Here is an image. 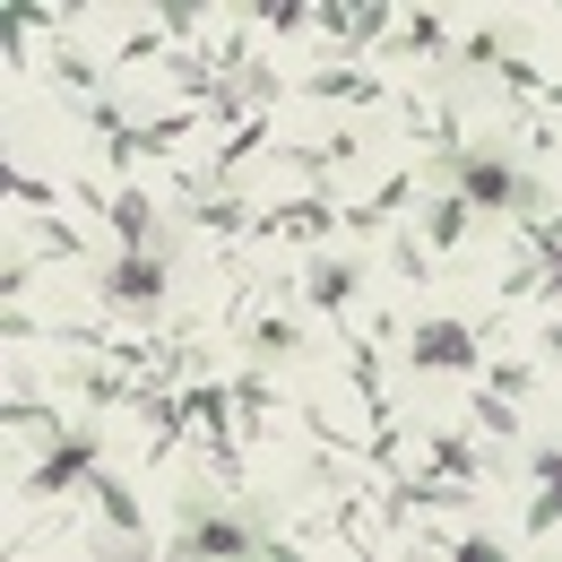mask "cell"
I'll return each mask as SVG.
<instances>
[{"label":"cell","mask_w":562,"mask_h":562,"mask_svg":"<svg viewBox=\"0 0 562 562\" xmlns=\"http://www.w3.org/2000/svg\"><path fill=\"white\" fill-rule=\"evenodd\" d=\"M432 173H441V191H459L468 209H510V216H546V182H537V173H519L510 156H476V147H459V156H441Z\"/></svg>","instance_id":"6da1fadb"},{"label":"cell","mask_w":562,"mask_h":562,"mask_svg":"<svg viewBox=\"0 0 562 562\" xmlns=\"http://www.w3.org/2000/svg\"><path fill=\"white\" fill-rule=\"evenodd\" d=\"M269 546V528L260 519H243V510H182V528H173V554H260Z\"/></svg>","instance_id":"7a4b0ae2"},{"label":"cell","mask_w":562,"mask_h":562,"mask_svg":"<svg viewBox=\"0 0 562 562\" xmlns=\"http://www.w3.org/2000/svg\"><path fill=\"white\" fill-rule=\"evenodd\" d=\"M95 294H104V312H122V321H156V312H165V260H156V251H122Z\"/></svg>","instance_id":"3957f363"},{"label":"cell","mask_w":562,"mask_h":562,"mask_svg":"<svg viewBox=\"0 0 562 562\" xmlns=\"http://www.w3.org/2000/svg\"><path fill=\"white\" fill-rule=\"evenodd\" d=\"M260 234H278V243H329L338 225H347V209L338 200H321V191H294V200H278L269 216H251Z\"/></svg>","instance_id":"277c9868"},{"label":"cell","mask_w":562,"mask_h":562,"mask_svg":"<svg viewBox=\"0 0 562 562\" xmlns=\"http://www.w3.org/2000/svg\"><path fill=\"white\" fill-rule=\"evenodd\" d=\"M407 363L416 372H468L476 363V329L468 321H416L407 329Z\"/></svg>","instance_id":"5b68a950"},{"label":"cell","mask_w":562,"mask_h":562,"mask_svg":"<svg viewBox=\"0 0 562 562\" xmlns=\"http://www.w3.org/2000/svg\"><path fill=\"white\" fill-rule=\"evenodd\" d=\"M95 432H61V441H44V459L26 468V493H61V485H78V476H95Z\"/></svg>","instance_id":"8992f818"},{"label":"cell","mask_w":562,"mask_h":562,"mask_svg":"<svg viewBox=\"0 0 562 562\" xmlns=\"http://www.w3.org/2000/svg\"><path fill=\"white\" fill-rule=\"evenodd\" d=\"M182 225H200V234L225 243V234H243V225H251V209H243L225 182H191V191H182Z\"/></svg>","instance_id":"52a82bcc"},{"label":"cell","mask_w":562,"mask_h":562,"mask_svg":"<svg viewBox=\"0 0 562 562\" xmlns=\"http://www.w3.org/2000/svg\"><path fill=\"white\" fill-rule=\"evenodd\" d=\"M355 156H363V139H355V131H329V139H312V147H285V165H294V173H312V182L347 173Z\"/></svg>","instance_id":"ba28073f"},{"label":"cell","mask_w":562,"mask_h":562,"mask_svg":"<svg viewBox=\"0 0 562 562\" xmlns=\"http://www.w3.org/2000/svg\"><path fill=\"white\" fill-rule=\"evenodd\" d=\"M355 285H363V269H355V260H312V269H303V294H312V312H347Z\"/></svg>","instance_id":"9c48e42d"},{"label":"cell","mask_w":562,"mask_h":562,"mask_svg":"<svg viewBox=\"0 0 562 562\" xmlns=\"http://www.w3.org/2000/svg\"><path fill=\"white\" fill-rule=\"evenodd\" d=\"M70 390L87 398V407H122V398H131L139 381H131V372H122V363L104 355V363H70Z\"/></svg>","instance_id":"30bf717a"},{"label":"cell","mask_w":562,"mask_h":562,"mask_svg":"<svg viewBox=\"0 0 562 562\" xmlns=\"http://www.w3.org/2000/svg\"><path fill=\"white\" fill-rule=\"evenodd\" d=\"M468 200H459V191H432V209H424V251H459V243H468Z\"/></svg>","instance_id":"8fae6325"},{"label":"cell","mask_w":562,"mask_h":562,"mask_svg":"<svg viewBox=\"0 0 562 562\" xmlns=\"http://www.w3.org/2000/svg\"><path fill=\"white\" fill-rule=\"evenodd\" d=\"M53 87H61V104H78V113L104 95V78H95V61H87L78 44H61V53H53Z\"/></svg>","instance_id":"7c38bea8"},{"label":"cell","mask_w":562,"mask_h":562,"mask_svg":"<svg viewBox=\"0 0 562 562\" xmlns=\"http://www.w3.org/2000/svg\"><path fill=\"white\" fill-rule=\"evenodd\" d=\"M243 347L260 355V363H294V355H303V329H294L285 312H260V321L243 329Z\"/></svg>","instance_id":"4fadbf2b"},{"label":"cell","mask_w":562,"mask_h":562,"mask_svg":"<svg viewBox=\"0 0 562 562\" xmlns=\"http://www.w3.org/2000/svg\"><path fill=\"white\" fill-rule=\"evenodd\" d=\"M156 225H165V216L147 209L139 191H113V234H122V251H156Z\"/></svg>","instance_id":"5bb4252c"},{"label":"cell","mask_w":562,"mask_h":562,"mask_svg":"<svg viewBox=\"0 0 562 562\" xmlns=\"http://www.w3.org/2000/svg\"><path fill=\"white\" fill-rule=\"evenodd\" d=\"M424 459H432V476H450V485H485V476H476V450H468L459 432H424Z\"/></svg>","instance_id":"9a60e30c"},{"label":"cell","mask_w":562,"mask_h":562,"mask_svg":"<svg viewBox=\"0 0 562 562\" xmlns=\"http://www.w3.org/2000/svg\"><path fill=\"white\" fill-rule=\"evenodd\" d=\"M303 95H321V104H372L381 78H363V70H312V78H303Z\"/></svg>","instance_id":"2e32d148"},{"label":"cell","mask_w":562,"mask_h":562,"mask_svg":"<svg viewBox=\"0 0 562 562\" xmlns=\"http://www.w3.org/2000/svg\"><path fill=\"white\" fill-rule=\"evenodd\" d=\"M87 493H95V510H104V519H113L122 537H139V528H147V519H139V502L122 493V476H104V468H95V476H87Z\"/></svg>","instance_id":"e0dca14e"},{"label":"cell","mask_w":562,"mask_h":562,"mask_svg":"<svg viewBox=\"0 0 562 562\" xmlns=\"http://www.w3.org/2000/svg\"><path fill=\"white\" fill-rule=\"evenodd\" d=\"M225 390H234V416H243V424H260V416H269V372H260V363H251V372H234Z\"/></svg>","instance_id":"ac0fdd59"},{"label":"cell","mask_w":562,"mask_h":562,"mask_svg":"<svg viewBox=\"0 0 562 562\" xmlns=\"http://www.w3.org/2000/svg\"><path fill=\"white\" fill-rule=\"evenodd\" d=\"M476 424L493 432V450H510V441H519V416H510V398H493V390H476Z\"/></svg>","instance_id":"d6986e66"},{"label":"cell","mask_w":562,"mask_h":562,"mask_svg":"<svg viewBox=\"0 0 562 562\" xmlns=\"http://www.w3.org/2000/svg\"><path fill=\"white\" fill-rule=\"evenodd\" d=\"M398 35H407V53H424V61H432V53H450V26H441L432 9H416V18L398 26Z\"/></svg>","instance_id":"ffe728a7"},{"label":"cell","mask_w":562,"mask_h":562,"mask_svg":"<svg viewBox=\"0 0 562 562\" xmlns=\"http://www.w3.org/2000/svg\"><path fill=\"white\" fill-rule=\"evenodd\" d=\"M35 251H44V260H78V234L61 216H35Z\"/></svg>","instance_id":"44dd1931"},{"label":"cell","mask_w":562,"mask_h":562,"mask_svg":"<svg viewBox=\"0 0 562 562\" xmlns=\"http://www.w3.org/2000/svg\"><path fill=\"white\" fill-rule=\"evenodd\" d=\"M260 26H269V35H294V26H312V0H260Z\"/></svg>","instance_id":"7402d4cb"},{"label":"cell","mask_w":562,"mask_h":562,"mask_svg":"<svg viewBox=\"0 0 562 562\" xmlns=\"http://www.w3.org/2000/svg\"><path fill=\"white\" fill-rule=\"evenodd\" d=\"M347 372H355V390H363V398H381V355L363 347V338H347Z\"/></svg>","instance_id":"603a6c76"},{"label":"cell","mask_w":562,"mask_h":562,"mask_svg":"<svg viewBox=\"0 0 562 562\" xmlns=\"http://www.w3.org/2000/svg\"><path fill=\"white\" fill-rule=\"evenodd\" d=\"M424 260H432L424 234H398V243H390V269H398V278H424Z\"/></svg>","instance_id":"cb8c5ba5"},{"label":"cell","mask_w":562,"mask_h":562,"mask_svg":"<svg viewBox=\"0 0 562 562\" xmlns=\"http://www.w3.org/2000/svg\"><path fill=\"white\" fill-rule=\"evenodd\" d=\"M200 35V9L191 0H165V44H191Z\"/></svg>","instance_id":"d4e9b609"},{"label":"cell","mask_w":562,"mask_h":562,"mask_svg":"<svg viewBox=\"0 0 562 562\" xmlns=\"http://www.w3.org/2000/svg\"><path fill=\"white\" fill-rule=\"evenodd\" d=\"M485 390H493V398H519V390H528V363H493Z\"/></svg>","instance_id":"484cf974"},{"label":"cell","mask_w":562,"mask_h":562,"mask_svg":"<svg viewBox=\"0 0 562 562\" xmlns=\"http://www.w3.org/2000/svg\"><path fill=\"white\" fill-rule=\"evenodd\" d=\"M554 519H562V502H554V493H537V502H528V537H554Z\"/></svg>","instance_id":"4316f807"},{"label":"cell","mask_w":562,"mask_h":562,"mask_svg":"<svg viewBox=\"0 0 562 562\" xmlns=\"http://www.w3.org/2000/svg\"><path fill=\"white\" fill-rule=\"evenodd\" d=\"M9 200H26V209H53V191H44L35 173H9Z\"/></svg>","instance_id":"83f0119b"},{"label":"cell","mask_w":562,"mask_h":562,"mask_svg":"<svg viewBox=\"0 0 562 562\" xmlns=\"http://www.w3.org/2000/svg\"><path fill=\"white\" fill-rule=\"evenodd\" d=\"M528 476H537V485H562V450H528Z\"/></svg>","instance_id":"f1b7e54d"}]
</instances>
